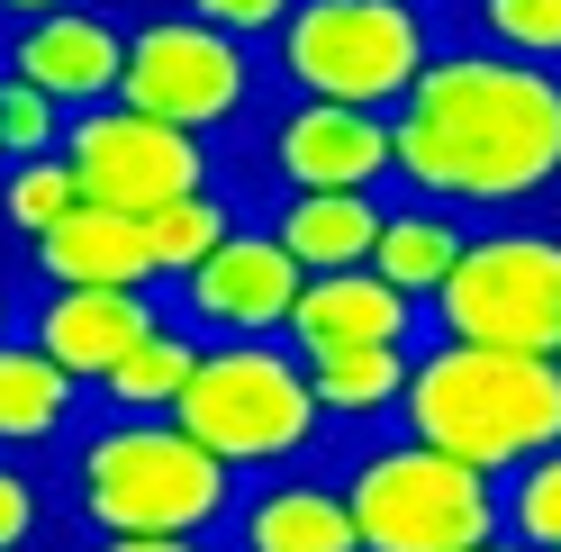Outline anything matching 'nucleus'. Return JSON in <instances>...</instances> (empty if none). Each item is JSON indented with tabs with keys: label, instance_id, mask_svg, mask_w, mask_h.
I'll return each instance as SVG.
<instances>
[{
	"label": "nucleus",
	"instance_id": "nucleus-26",
	"mask_svg": "<svg viewBox=\"0 0 561 552\" xmlns=\"http://www.w3.org/2000/svg\"><path fill=\"white\" fill-rule=\"evenodd\" d=\"M64 526V507H55V480L37 453H0V552H27V543H46Z\"/></svg>",
	"mask_w": 561,
	"mask_h": 552
},
{
	"label": "nucleus",
	"instance_id": "nucleus-6",
	"mask_svg": "<svg viewBox=\"0 0 561 552\" xmlns=\"http://www.w3.org/2000/svg\"><path fill=\"white\" fill-rule=\"evenodd\" d=\"M435 46H444V19L416 10V0H290L263 64L299 100H344V110L390 118Z\"/></svg>",
	"mask_w": 561,
	"mask_h": 552
},
{
	"label": "nucleus",
	"instance_id": "nucleus-20",
	"mask_svg": "<svg viewBox=\"0 0 561 552\" xmlns=\"http://www.w3.org/2000/svg\"><path fill=\"white\" fill-rule=\"evenodd\" d=\"M480 218H462V209H444V199H416V191H399L390 209H380V235H371V272L390 290H408L416 308H426V290L453 272V254H462V235H471Z\"/></svg>",
	"mask_w": 561,
	"mask_h": 552
},
{
	"label": "nucleus",
	"instance_id": "nucleus-10",
	"mask_svg": "<svg viewBox=\"0 0 561 552\" xmlns=\"http://www.w3.org/2000/svg\"><path fill=\"white\" fill-rule=\"evenodd\" d=\"M244 146L272 191H390V118L380 110L280 91L272 110L244 118Z\"/></svg>",
	"mask_w": 561,
	"mask_h": 552
},
{
	"label": "nucleus",
	"instance_id": "nucleus-27",
	"mask_svg": "<svg viewBox=\"0 0 561 552\" xmlns=\"http://www.w3.org/2000/svg\"><path fill=\"white\" fill-rule=\"evenodd\" d=\"M55 136H64V110H55L37 82L0 73V163H19V154H55Z\"/></svg>",
	"mask_w": 561,
	"mask_h": 552
},
{
	"label": "nucleus",
	"instance_id": "nucleus-15",
	"mask_svg": "<svg viewBox=\"0 0 561 552\" xmlns=\"http://www.w3.org/2000/svg\"><path fill=\"white\" fill-rule=\"evenodd\" d=\"M280 335L299 354H327V344H416L426 335V308L408 290H390L371 263H335V272H299V299Z\"/></svg>",
	"mask_w": 561,
	"mask_h": 552
},
{
	"label": "nucleus",
	"instance_id": "nucleus-18",
	"mask_svg": "<svg viewBox=\"0 0 561 552\" xmlns=\"http://www.w3.org/2000/svg\"><path fill=\"white\" fill-rule=\"evenodd\" d=\"M380 209H390L380 191H272L263 209H244V218H263L272 245L290 254L299 272H335V263H363L371 254Z\"/></svg>",
	"mask_w": 561,
	"mask_h": 552
},
{
	"label": "nucleus",
	"instance_id": "nucleus-24",
	"mask_svg": "<svg viewBox=\"0 0 561 552\" xmlns=\"http://www.w3.org/2000/svg\"><path fill=\"white\" fill-rule=\"evenodd\" d=\"M73 163L64 154H19V163H0V235L10 245H27L37 227H55L64 209H73Z\"/></svg>",
	"mask_w": 561,
	"mask_h": 552
},
{
	"label": "nucleus",
	"instance_id": "nucleus-16",
	"mask_svg": "<svg viewBox=\"0 0 561 552\" xmlns=\"http://www.w3.org/2000/svg\"><path fill=\"white\" fill-rule=\"evenodd\" d=\"M27 272L37 281H110V290H163L154 281V254H146V227L127 209H100V199H73L55 227L27 235Z\"/></svg>",
	"mask_w": 561,
	"mask_h": 552
},
{
	"label": "nucleus",
	"instance_id": "nucleus-29",
	"mask_svg": "<svg viewBox=\"0 0 561 552\" xmlns=\"http://www.w3.org/2000/svg\"><path fill=\"white\" fill-rule=\"evenodd\" d=\"M27 10H64V0H0V19H27Z\"/></svg>",
	"mask_w": 561,
	"mask_h": 552
},
{
	"label": "nucleus",
	"instance_id": "nucleus-22",
	"mask_svg": "<svg viewBox=\"0 0 561 552\" xmlns=\"http://www.w3.org/2000/svg\"><path fill=\"white\" fill-rule=\"evenodd\" d=\"M244 218V199L236 191H218V182H199V191H182V199H163V209H146L136 227H146V254H154V281H182V272L218 245V235Z\"/></svg>",
	"mask_w": 561,
	"mask_h": 552
},
{
	"label": "nucleus",
	"instance_id": "nucleus-11",
	"mask_svg": "<svg viewBox=\"0 0 561 552\" xmlns=\"http://www.w3.org/2000/svg\"><path fill=\"white\" fill-rule=\"evenodd\" d=\"M163 299H172V318L199 326V335H280V318H290V299H299V263L272 245L263 218H236L182 281H163Z\"/></svg>",
	"mask_w": 561,
	"mask_h": 552
},
{
	"label": "nucleus",
	"instance_id": "nucleus-1",
	"mask_svg": "<svg viewBox=\"0 0 561 552\" xmlns=\"http://www.w3.org/2000/svg\"><path fill=\"white\" fill-rule=\"evenodd\" d=\"M390 182L462 218H525L561 191V64L444 37L390 110Z\"/></svg>",
	"mask_w": 561,
	"mask_h": 552
},
{
	"label": "nucleus",
	"instance_id": "nucleus-2",
	"mask_svg": "<svg viewBox=\"0 0 561 552\" xmlns=\"http://www.w3.org/2000/svg\"><path fill=\"white\" fill-rule=\"evenodd\" d=\"M55 507L82 543L110 552H191L227 526L236 507V471L208 453L199 435L146 407H100V426L82 417L64 435V480Z\"/></svg>",
	"mask_w": 561,
	"mask_h": 552
},
{
	"label": "nucleus",
	"instance_id": "nucleus-21",
	"mask_svg": "<svg viewBox=\"0 0 561 552\" xmlns=\"http://www.w3.org/2000/svg\"><path fill=\"white\" fill-rule=\"evenodd\" d=\"M191 363H199V326L163 318V326H146V335H136L110 371H100V381H91V399H100V407H146V417H163V407L182 399Z\"/></svg>",
	"mask_w": 561,
	"mask_h": 552
},
{
	"label": "nucleus",
	"instance_id": "nucleus-31",
	"mask_svg": "<svg viewBox=\"0 0 561 552\" xmlns=\"http://www.w3.org/2000/svg\"><path fill=\"white\" fill-rule=\"evenodd\" d=\"M416 10H453V0H416Z\"/></svg>",
	"mask_w": 561,
	"mask_h": 552
},
{
	"label": "nucleus",
	"instance_id": "nucleus-3",
	"mask_svg": "<svg viewBox=\"0 0 561 552\" xmlns=\"http://www.w3.org/2000/svg\"><path fill=\"white\" fill-rule=\"evenodd\" d=\"M390 426L499 480L507 462L561 444V354L462 344V335H416L408 390H399V407H390Z\"/></svg>",
	"mask_w": 561,
	"mask_h": 552
},
{
	"label": "nucleus",
	"instance_id": "nucleus-19",
	"mask_svg": "<svg viewBox=\"0 0 561 552\" xmlns=\"http://www.w3.org/2000/svg\"><path fill=\"white\" fill-rule=\"evenodd\" d=\"M408 354L416 344H327V354H299L308 390H318V407H327V435L390 426V407L408 390Z\"/></svg>",
	"mask_w": 561,
	"mask_h": 552
},
{
	"label": "nucleus",
	"instance_id": "nucleus-14",
	"mask_svg": "<svg viewBox=\"0 0 561 552\" xmlns=\"http://www.w3.org/2000/svg\"><path fill=\"white\" fill-rule=\"evenodd\" d=\"M227 543L244 552H354V516H344L335 462H280V471H244L236 507H227Z\"/></svg>",
	"mask_w": 561,
	"mask_h": 552
},
{
	"label": "nucleus",
	"instance_id": "nucleus-9",
	"mask_svg": "<svg viewBox=\"0 0 561 552\" xmlns=\"http://www.w3.org/2000/svg\"><path fill=\"white\" fill-rule=\"evenodd\" d=\"M55 154L73 163V191H82V199L127 209V218H146V209H163V199L218 182L208 136L163 127V118H146V110H127V100H91V110H73L64 136H55Z\"/></svg>",
	"mask_w": 561,
	"mask_h": 552
},
{
	"label": "nucleus",
	"instance_id": "nucleus-13",
	"mask_svg": "<svg viewBox=\"0 0 561 552\" xmlns=\"http://www.w3.org/2000/svg\"><path fill=\"white\" fill-rule=\"evenodd\" d=\"M172 318V299L163 290H110V281H37V299L19 308V335L37 344V354H55L73 381L91 390L100 371H110L118 354L146 326Z\"/></svg>",
	"mask_w": 561,
	"mask_h": 552
},
{
	"label": "nucleus",
	"instance_id": "nucleus-7",
	"mask_svg": "<svg viewBox=\"0 0 561 552\" xmlns=\"http://www.w3.org/2000/svg\"><path fill=\"white\" fill-rule=\"evenodd\" d=\"M426 335L561 354V235H552V218L543 209L480 218L462 235V254H453V272L426 290Z\"/></svg>",
	"mask_w": 561,
	"mask_h": 552
},
{
	"label": "nucleus",
	"instance_id": "nucleus-5",
	"mask_svg": "<svg viewBox=\"0 0 561 552\" xmlns=\"http://www.w3.org/2000/svg\"><path fill=\"white\" fill-rule=\"evenodd\" d=\"M354 552H489L499 543V480L416 444L399 426H371L335 462Z\"/></svg>",
	"mask_w": 561,
	"mask_h": 552
},
{
	"label": "nucleus",
	"instance_id": "nucleus-25",
	"mask_svg": "<svg viewBox=\"0 0 561 552\" xmlns=\"http://www.w3.org/2000/svg\"><path fill=\"white\" fill-rule=\"evenodd\" d=\"M462 10V37L525 55V64H561V0H453Z\"/></svg>",
	"mask_w": 561,
	"mask_h": 552
},
{
	"label": "nucleus",
	"instance_id": "nucleus-30",
	"mask_svg": "<svg viewBox=\"0 0 561 552\" xmlns=\"http://www.w3.org/2000/svg\"><path fill=\"white\" fill-rule=\"evenodd\" d=\"M19 326V299H10V281H0V335H10Z\"/></svg>",
	"mask_w": 561,
	"mask_h": 552
},
{
	"label": "nucleus",
	"instance_id": "nucleus-28",
	"mask_svg": "<svg viewBox=\"0 0 561 552\" xmlns=\"http://www.w3.org/2000/svg\"><path fill=\"white\" fill-rule=\"evenodd\" d=\"M172 10H191V19H208V27H227V37H244V46H272V27L290 19V0H172Z\"/></svg>",
	"mask_w": 561,
	"mask_h": 552
},
{
	"label": "nucleus",
	"instance_id": "nucleus-17",
	"mask_svg": "<svg viewBox=\"0 0 561 552\" xmlns=\"http://www.w3.org/2000/svg\"><path fill=\"white\" fill-rule=\"evenodd\" d=\"M91 417V390L64 371L55 354H37L19 326L0 335V453H37L55 462L64 453V435H73Z\"/></svg>",
	"mask_w": 561,
	"mask_h": 552
},
{
	"label": "nucleus",
	"instance_id": "nucleus-8",
	"mask_svg": "<svg viewBox=\"0 0 561 552\" xmlns=\"http://www.w3.org/2000/svg\"><path fill=\"white\" fill-rule=\"evenodd\" d=\"M263 91H272L263 46L227 37V27H208L191 10L127 19V55H118V100L127 110H146L163 127H191V136L218 146V136H236L263 110Z\"/></svg>",
	"mask_w": 561,
	"mask_h": 552
},
{
	"label": "nucleus",
	"instance_id": "nucleus-12",
	"mask_svg": "<svg viewBox=\"0 0 561 552\" xmlns=\"http://www.w3.org/2000/svg\"><path fill=\"white\" fill-rule=\"evenodd\" d=\"M118 55H127V19H110L100 0L0 19V73L37 82L64 118L91 110V100H118Z\"/></svg>",
	"mask_w": 561,
	"mask_h": 552
},
{
	"label": "nucleus",
	"instance_id": "nucleus-23",
	"mask_svg": "<svg viewBox=\"0 0 561 552\" xmlns=\"http://www.w3.org/2000/svg\"><path fill=\"white\" fill-rule=\"evenodd\" d=\"M499 543L516 552H561V444L499 471Z\"/></svg>",
	"mask_w": 561,
	"mask_h": 552
},
{
	"label": "nucleus",
	"instance_id": "nucleus-4",
	"mask_svg": "<svg viewBox=\"0 0 561 552\" xmlns=\"http://www.w3.org/2000/svg\"><path fill=\"white\" fill-rule=\"evenodd\" d=\"M163 417L182 435H199L236 480L308 462V453L335 444L290 335H199V363H191V381H182V399Z\"/></svg>",
	"mask_w": 561,
	"mask_h": 552
}]
</instances>
